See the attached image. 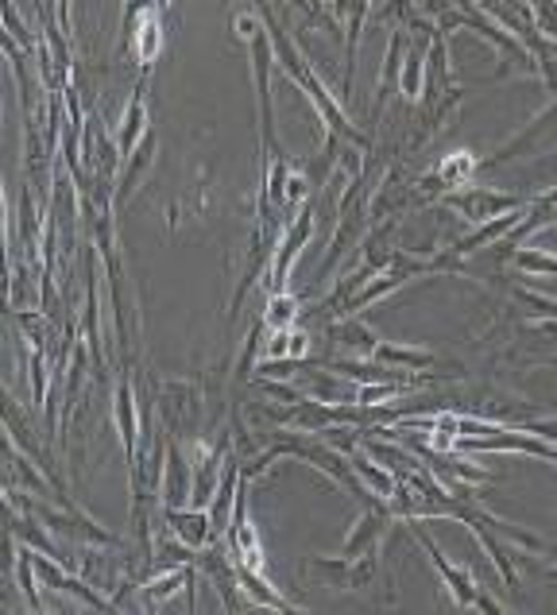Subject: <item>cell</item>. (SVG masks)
<instances>
[{
  "label": "cell",
  "mask_w": 557,
  "mask_h": 615,
  "mask_svg": "<svg viewBox=\"0 0 557 615\" xmlns=\"http://www.w3.org/2000/svg\"><path fill=\"white\" fill-rule=\"evenodd\" d=\"M259 17H264L267 32H271L275 55H279V63H283V71L291 74V78L299 82V89H302V94H307L310 101H314L318 117H322L325 125H330V132L338 136V140H341V136H345V140H349V143H356V148H372V143H368V136H364L361 128H353V125H349L345 109H341V105L330 97V89H325L322 82H318V74L307 66V58H302V51L291 43V35H287L283 28L275 24V17H271V9H267V4H259Z\"/></svg>",
  "instance_id": "1"
},
{
  "label": "cell",
  "mask_w": 557,
  "mask_h": 615,
  "mask_svg": "<svg viewBox=\"0 0 557 615\" xmlns=\"http://www.w3.org/2000/svg\"><path fill=\"white\" fill-rule=\"evenodd\" d=\"M151 395H156V410L167 434H194L197 414H202V387L194 379H151Z\"/></svg>",
  "instance_id": "2"
},
{
  "label": "cell",
  "mask_w": 557,
  "mask_h": 615,
  "mask_svg": "<svg viewBox=\"0 0 557 615\" xmlns=\"http://www.w3.org/2000/svg\"><path fill=\"white\" fill-rule=\"evenodd\" d=\"M410 535L418 538V546H422L426 558L433 561V569L441 573V581H446V589L453 592L457 604H461V607H480V612H488V615H500V612H503L500 600L488 596V592L480 589V584L469 576V569H464V565H453V561H449L446 553H441L438 546H433V538L422 530V519H410Z\"/></svg>",
  "instance_id": "3"
},
{
  "label": "cell",
  "mask_w": 557,
  "mask_h": 615,
  "mask_svg": "<svg viewBox=\"0 0 557 615\" xmlns=\"http://www.w3.org/2000/svg\"><path fill=\"white\" fill-rule=\"evenodd\" d=\"M376 565H379V550H368V553H361V558H349V553H341V558H310L307 573L322 576L330 589L361 592V589H368L372 584Z\"/></svg>",
  "instance_id": "4"
},
{
  "label": "cell",
  "mask_w": 557,
  "mask_h": 615,
  "mask_svg": "<svg viewBox=\"0 0 557 615\" xmlns=\"http://www.w3.org/2000/svg\"><path fill=\"white\" fill-rule=\"evenodd\" d=\"M446 205L453 214H461L464 222L484 225V222H492V217L511 214V209H523V197L500 194V190H484V186H464V190H449Z\"/></svg>",
  "instance_id": "5"
},
{
  "label": "cell",
  "mask_w": 557,
  "mask_h": 615,
  "mask_svg": "<svg viewBox=\"0 0 557 615\" xmlns=\"http://www.w3.org/2000/svg\"><path fill=\"white\" fill-rule=\"evenodd\" d=\"M310 233H314V202H307L299 209L294 225L287 229L283 245H279V256H275L271 268H267V291H271V294H283L287 276H291L294 260H299V252H302V245L310 240Z\"/></svg>",
  "instance_id": "6"
},
{
  "label": "cell",
  "mask_w": 557,
  "mask_h": 615,
  "mask_svg": "<svg viewBox=\"0 0 557 615\" xmlns=\"http://www.w3.org/2000/svg\"><path fill=\"white\" fill-rule=\"evenodd\" d=\"M271 35L259 32L251 40V58H256V89H259V140H264V166L275 155V117H271Z\"/></svg>",
  "instance_id": "7"
},
{
  "label": "cell",
  "mask_w": 557,
  "mask_h": 615,
  "mask_svg": "<svg viewBox=\"0 0 557 615\" xmlns=\"http://www.w3.org/2000/svg\"><path fill=\"white\" fill-rule=\"evenodd\" d=\"M163 519L171 527L174 538H182L186 546L194 550H205L213 546V519H210V507H163Z\"/></svg>",
  "instance_id": "8"
},
{
  "label": "cell",
  "mask_w": 557,
  "mask_h": 615,
  "mask_svg": "<svg viewBox=\"0 0 557 615\" xmlns=\"http://www.w3.org/2000/svg\"><path fill=\"white\" fill-rule=\"evenodd\" d=\"M190 492H194V465L179 445H167V465H163V484H159V496L163 507H186Z\"/></svg>",
  "instance_id": "9"
},
{
  "label": "cell",
  "mask_w": 557,
  "mask_h": 615,
  "mask_svg": "<svg viewBox=\"0 0 557 615\" xmlns=\"http://www.w3.org/2000/svg\"><path fill=\"white\" fill-rule=\"evenodd\" d=\"M518 217H523V209H511V214H503V217H492V222H484L476 233L453 240V245H449V252H453V256H472V252H480V248L495 245V240H503L511 229H515Z\"/></svg>",
  "instance_id": "10"
},
{
  "label": "cell",
  "mask_w": 557,
  "mask_h": 615,
  "mask_svg": "<svg viewBox=\"0 0 557 615\" xmlns=\"http://www.w3.org/2000/svg\"><path fill=\"white\" fill-rule=\"evenodd\" d=\"M554 128H557V101H554V105H549V109H546V112H538V117H534V120H531V125H526V128H523V132H518V136H515V140H511V143H503V148H500V151H495V155H492V159H488V163H484V166H500V163H507V159H515V155H518V151H526V148H531V143H534V140H538V136H542V132H554Z\"/></svg>",
  "instance_id": "11"
},
{
  "label": "cell",
  "mask_w": 557,
  "mask_h": 615,
  "mask_svg": "<svg viewBox=\"0 0 557 615\" xmlns=\"http://www.w3.org/2000/svg\"><path fill=\"white\" fill-rule=\"evenodd\" d=\"M113 407H117V427H120V442H125L128 461H136V438H140V419H136V395H132V387L117 384Z\"/></svg>",
  "instance_id": "12"
},
{
  "label": "cell",
  "mask_w": 557,
  "mask_h": 615,
  "mask_svg": "<svg viewBox=\"0 0 557 615\" xmlns=\"http://www.w3.org/2000/svg\"><path fill=\"white\" fill-rule=\"evenodd\" d=\"M376 360L384 364H395V368H407V371H426L438 364V353H430V348H415V345H387V341H379L376 345Z\"/></svg>",
  "instance_id": "13"
},
{
  "label": "cell",
  "mask_w": 557,
  "mask_h": 615,
  "mask_svg": "<svg viewBox=\"0 0 557 615\" xmlns=\"http://www.w3.org/2000/svg\"><path fill=\"white\" fill-rule=\"evenodd\" d=\"M353 473L361 476L364 484H368L376 496H384V499H392V492H395V484H399V476L392 473V468H384L379 465L376 457H368V453H353Z\"/></svg>",
  "instance_id": "14"
},
{
  "label": "cell",
  "mask_w": 557,
  "mask_h": 615,
  "mask_svg": "<svg viewBox=\"0 0 557 615\" xmlns=\"http://www.w3.org/2000/svg\"><path fill=\"white\" fill-rule=\"evenodd\" d=\"M143 120H148V112H143V82H140V86H136V94H132V105H128V125H125V132H120V140H117L120 159L132 155V151L140 148L143 136H148V132H143Z\"/></svg>",
  "instance_id": "15"
},
{
  "label": "cell",
  "mask_w": 557,
  "mask_h": 615,
  "mask_svg": "<svg viewBox=\"0 0 557 615\" xmlns=\"http://www.w3.org/2000/svg\"><path fill=\"white\" fill-rule=\"evenodd\" d=\"M426 51H430V47H426L422 40H415L407 47V71H403V78H399V89L410 97V101H418V97H422V86H426V82H422V55H426Z\"/></svg>",
  "instance_id": "16"
},
{
  "label": "cell",
  "mask_w": 557,
  "mask_h": 615,
  "mask_svg": "<svg viewBox=\"0 0 557 615\" xmlns=\"http://www.w3.org/2000/svg\"><path fill=\"white\" fill-rule=\"evenodd\" d=\"M330 337H338L341 345L356 348V353H364V356H372V353H376V345H379V337H376V333H372L364 322H345V325H333V330H330Z\"/></svg>",
  "instance_id": "17"
},
{
  "label": "cell",
  "mask_w": 557,
  "mask_h": 615,
  "mask_svg": "<svg viewBox=\"0 0 557 615\" xmlns=\"http://www.w3.org/2000/svg\"><path fill=\"white\" fill-rule=\"evenodd\" d=\"M151 151H156V140H151V136H143L140 140V148L132 151V155L125 159V179H120V197H128L132 194V186H136V179H140L143 171H148V163L156 155H151Z\"/></svg>",
  "instance_id": "18"
},
{
  "label": "cell",
  "mask_w": 557,
  "mask_h": 615,
  "mask_svg": "<svg viewBox=\"0 0 557 615\" xmlns=\"http://www.w3.org/2000/svg\"><path fill=\"white\" fill-rule=\"evenodd\" d=\"M159 32H163V28H159V20H156V17H148V20H143V24H140V32L128 35V43H132V47H136V58H140L143 66H148L151 58L159 55V40H163V35H159Z\"/></svg>",
  "instance_id": "19"
},
{
  "label": "cell",
  "mask_w": 557,
  "mask_h": 615,
  "mask_svg": "<svg viewBox=\"0 0 557 615\" xmlns=\"http://www.w3.org/2000/svg\"><path fill=\"white\" fill-rule=\"evenodd\" d=\"M294 317H299V302L291 294H271L267 299V314H264L267 330H291Z\"/></svg>",
  "instance_id": "20"
},
{
  "label": "cell",
  "mask_w": 557,
  "mask_h": 615,
  "mask_svg": "<svg viewBox=\"0 0 557 615\" xmlns=\"http://www.w3.org/2000/svg\"><path fill=\"white\" fill-rule=\"evenodd\" d=\"M511 260H515V268L526 271V276H557V256H546V252H538V248H515Z\"/></svg>",
  "instance_id": "21"
},
{
  "label": "cell",
  "mask_w": 557,
  "mask_h": 615,
  "mask_svg": "<svg viewBox=\"0 0 557 615\" xmlns=\"http://www.w3.org/2000/svg\"><path fill=\"white\" fill-rule=\"evenodd\" d=\"M515 302L526 310V317H554L557 322V299H549V294H538V291H526V287H515Z\"/></svg>",
  "instance_id": "22"
}]
</instances>
